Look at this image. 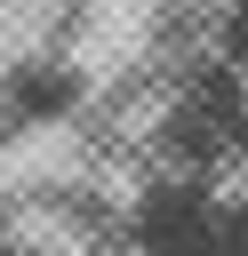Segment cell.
<instances>
[{
	"label": "cell",
	"mask_w": 248,
	"mask_h": 256,
	"mask_svg": "<svg viewBox=\"0 0 248 256\" xmlns=\"http://www.w3.org/2000/svg\"><path fill=\"white\" fill-rule=\"evenodd\" d=\"M152 144H160V168H176V176L240 184L248 176V72L224 56L192 64L160 104Z\"/></svg>",
	"instance_id": "6da1fadb"
},
{
	"label": "cell",
	"mask_w": 248,
	"mask_h": 256,
	"mask_svg": "<svg viewBox=\"0 0 248 256\" xmlns=\"http://www.w3.org/2000/svg\"><path fill=\"white\" fill-rule=\"evenodd\" d=\"M128 248L136 256H248V176L208 184L160 168L144 200L128 208Z\"/></svg>",
	"instance_id": "7a4b0ae2"
},
{
	"label": "cell",
	"mask_w": 248,
	"mask_h": 256,
	"mask_svg": "<svg viewBox=\"0 0 248 256\" xmlns=\"http://www.w3.org/2000/svg\"><path fill=\"white\" fill-rule=\"evenodd\" d=\"M216 56L248 72V0H224V16H216Z\"/></svg>",
	"instance_id": "3957f363"
}]
</instances>
